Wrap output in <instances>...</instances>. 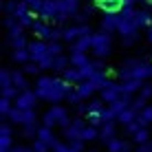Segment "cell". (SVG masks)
Wrapping results in <instances>:
<instances>
[{
  "mask_svg": "<svg viewBox=\"0 0 152 152\" xmlns=\"http://www.w3.org/2000/svg\"><path fill=\"white\" fill-rule=\"evenodd\" d=\"M119 24H121V18H119V15H106V18L102 20V24H99V29L106 31V33H113V31L119 29Z\"/></svg>",
  "mask_w": 152,
  "mask_h": 152,
  "instance_id": "30bf717a",
  "label": "cell"
},
{
  "mask_svg": "<svg viewBox=\"0 0 152 152\" xmlns=\"http://www.w3.org/2000/svg\"><path fill=\"white\" fill-rule=\"evenodd\" d=\"M97 137H99V128H95V126H91V124H88L86 128H84V132H82V141H93Z\"/></svg>",
  "mask_w": 152,
  "mask_h": 152,
  "instance_id": "44dd1931",
  "label": "cell"
},
{
  "mask_svg": "<svg viewBox=\"0 0 152 152\" xmlns=\"http://www.w3.org/2000/svg\"><path fill=\"white\" fill-rule=\"evenodd\" d=\"M73 119L69 117V110H66L64 106H60V104H55V106H51L49 110L44 113V117H42V124L46 126V128H55V126H62V128H69Z\"/></svg>",
  "mask_w": 152,
  "mask_h": 152,
  "instance_id": "6da1fadb",
  "label": "cell"
},
{
  "mask_svg": "<svg viewBox=\"0 0 152 152\" xmlns=\"http://www.w3.org/2000/svg\"><path fill=\"white\" fill-rule=\"evenodd\" d=\"M148 40L152 42V29H148Z\"/></svg>",
  "mask_w": 152,
  "mask_h": 152,
  "instance_id": "d6a6232c",
  "label": "cell"
},
{
  "mask_svg": "<svg viewBox=\"0 0 152 152\" xmlns=\"http://www.w3.org/2000/svg\"><path fill=\"white\" fill-rule=\"evenodd\" d=\"M91 64V60H88L86 53H71V66H75V69H82V66Z\"/></svg>",
  "mask_w": 152,
  "mask_h": 152,
  "instance_id": "ac0fdd59",
  "label": "cell"
},
{
  "mask_svg": "<svg viewBox=\"0 0 152 152\" xmlns=\"http://www.w3.org/2000/svg\"><path fill=\"white\" fill-rule=\"evenodd\" d=\"M71 49H73V53H88V51H93V33L91 35H82Z\"/></svg>",
  "mask_w": 152,
  "mask_h": 152,
  "instance_id": "9c48e42d",
  "label": "cell"
},
{
  "mask_svg": "<svg viewBox=\"0 0 152 152\" xmlns=\"http://www.w3.org/2000/svg\"><path fill=\"white\" fill-rule=\"evenodd\" d=\"M110 44H113L110 33H106V31L93 33V53H95L97 60H104V57L110 55Z\"/></svg>",
  "mask_w": 152,
  "mask_h": 152,
  "instance_id": "7a4b0ae2",
  "label": "cell"
},
{
  "mask_svg": "<svg viewBox=\"0 0 152 152\" xmlns=\"http://www.w3.org/2000/svg\"><path fill=\"white\" fill-rule=\"evenodd\" d=\"M38 95H35V91H22L18 97H15L13 106L20 108V110H35V106H38Z\"/></svg>",
  "mask_w": 152,
  "mask_h": 152,
  "instance_id": "277c9868",
  "label": "cell"
},
{
  "mask_svg": "<svg viewBox=\"0 0 152 152\" xmlns=\"http://www.w3.org/2000/svg\"><path fill=\"white\" fill-rule=\"evenodd\" d=\"M31 148H33V152H51V148L44 143V141H40V139H33Z\"/></svg>",
  "mask_w": 152,
  "mask_h": 152,
  "instance_id": "83f0119b",
  "label": "cell"
},
{
  "mask_svg": "<svg viewBox=\"0 0 152 152\" xmlns=\"http://www.w3.org/2000/svg\"><path fill=\"white\" fill-rule=\"evenodd\" d=\"M75 91H77V95H80L82 99H88V97L93 95V93L97 91V86H95L93 82H82V84H77Z\"/></svg>",
  "mask_w": 152,
  "mask_h": 152,
  "instance_id": "4fadbf2b",
  "label": "cell"
},
{
  "mask_svg": "<svg viewBox=\"0 0 152 152\" xmlns=\"http://www.w3.org/2000/svg\"><path fill=\"white\" fill-rule=\"evenodd\" d=\"M134 2H139V0H128V4H134Z\"/></svg>",
  "mask_w": 152,
  "mask_h": 152,
  "instance_id": "836d02e7",
  "label": "cell"
},
{
  "mask_svg": "<svg viewBox=\"0 0 152 152\" xmlns=\"http://www.w3.org/2000/svg\"><path fill=\"white\" fill-rule=\"evenodd\" d=\"M86 121H84L82 117H75L71 121L69 128H64V137L69 139V141H75V139H82V132H84V128H86Z\"/></svg>",
  "mask_w": 152,
  "mask_h": 152,
  "instance_id": "8992f818",
  "label": "cell"
},
{
  "mask_svg": "<svg viewBox=\"0 0 152 152\" xmlns=\"http://www.w3.org/2000/svg\"><path fill=\"white\" fill-rule=\"evenodd\" d=\"M143 86H145V82H141V80H128V82H121V88H124L126 95H132V93L141 91Z\"/></svg>",
  "mask_w": 152,
  "mask_h": 152,
  "instance_id": "9a60e30c",
  "label": "cell"
},
{
  "mask_svg": "<svg viewBox=\"0 0 152 152\" xmlns=\"http://www.w3.org/2000/svg\"><path fill=\"white\" fill-rule=\"evenodd\" d=\"M55 152H77V150H73L69 143H57L55 145Z\"/></svg>",
  "mask_w": 152,
  "mask_h": 152,
  "instance_id": "f546056e",
  "label": "cell"
},
{
  "mask_svg": "<svg viewBox=\"0 0 152 152\" xmlns=\"http://www.w3.org/2000/svg\"><path fill=\"white\" fill-rule=\"evenodd\" d=\"M11 80H13V86L18 88L20 93H22V91H29V82H27V75H24L22 71L13 69V71H11Z\"/></svg>",
  "mask_w": 152,
  "mask_h": 152,
  "instance_id": "8fae6325",
  "label": "cell"
},
{
  "mask_svg": "<svg viewBox=\"0 0 152 152\" xmlns=\"http://www.w3.org/2000/svg\"><path fill=\"white\" fill-rule=\"evenodd\" d=\"M11 110H13V102H11V99H7V97H2V102H0V113L7 117Z\"/></svg>",
  "mask_w": 152,
  "mask_h": 152,
  "instance_id": "484cf974",
  "label": "cell"
},
{
  "mask_svg": "<svg viewBox=\"0 0 152 152\" xmlns=\"http://www.w3.org/2000/svg\"><path fill=\"white\" fill-rule=\"evenodd\" d=\"M137 152H152V141H148V143H143V145H139Z\"/></svg>",
  "mask_w": 152,
  "mask_h": 152,
  "instance_id": "4dcf8cb0",
  "label": "cell"
},
{
  "mask_svg": "<svg viewBox=\"0 0 152 152\" xmlns=\"http://www.w3.org/2000/svg\"><path fill=\"white\" fill-rule=\"evenodd\" d=\"M40 64H38V62H27V64H24L22 66V73H24V75H40Z\"/></svg>",
  "mask_w": 152,
  "mask_h": 152,
  "instance_id": "7402d4cb",
  "label": "cell"
},
{
  "mask_svg": "<svg viewBox=\"0 0 152 152\" xmlns=\"http://www.w3.org/2000/svg\"><path fill=\"white\" fill-rule=\"evenodd\" d=\"M99 139L106 141V143L110 139H115V121H106L102 128H99Z\"/></svg>",
  "mask_w": 152,
  "mask_h": 152,
  "instance_id": "2e32d148",
  "label": "cell"
},
{
  "mask_svg": "<svg viewBox=\"0 0 152 152\" xmlns=\"http://www.w3.org/2000/svg\"><path fill=\"white\" fill-rule=\"evenodd\" d=\"M27 51H29V55H31V62H38V64H40L44 57H49V42L33 40V42H29Z\"/></svg>",
  "mask_w": 152,
  "mask_h": 152,
  "instance_id": "5b68a950",
  "label": "cell"
},
{
  "mask_svg": "<svg viewBox=\"0 0 152 152\" xmlns=\"http://www.w3.org/2000/svg\"><path fill=\"white\" fill-rule=\"evenodd\" d=\"M121 18V15H119ZM139 27L134 24V20H124L121 18V24H119V29H117V33H121V38H132V35H139L137 33Z\"/></svg>",
  "mask_w": 152,
  "mask_h": 152,
  "instance_id": "ba28073f",
  "label": "cell"
},
{
  "mask_svg": "<svg viewBox=\"0 0 152 152\" xmlns=\"http://www.w3.org/2000/svg\"><path fill=\"white\" fill-rule=\"evenodd\" d=\"M38 126H24L22 128V137H27V139H38Z\"/></svg>",
  "mask_w": 152,
  "mask_h": 152,
  "instance_id": "d4e9b609",
  "label": "cell"
},
{
  "mask_svg": "<svg viewBox=\"0 0 152 152\" xmlns=\"http://www.w3.org/2000/svg\"><path fill=\"white\" fill-rule=\"evenodd\" d=\"M49 55L51 57L64 55V53H62V44H60V42H49Z\"/></svg>",
  "mask_w": 152,
  "mask_h": 152,
  "instance_id": "4316f807",
  "label": "cell"
},
{
  "mask_svg": "<svg viewBox=\"0 0 152 152\" xmlns=\"http://www.w3.org/2000/svg\"><path fill=\"white\" fill-rule=\"evenodd\" d=\"M51 152H55V150H51Z\"/></svg>",
  "mask_w": 152,
  "mask_h": 152,
  "instance_id": "d590c367",
  "label": "cell"
},
{
  "mask_svg": "<svg viewBox=\"0 0 152 152\" xmlns=\"http://www.w3.org/2000/svg\"><path fill=\"white\" fill-rule=\"evenodd\" d=\"M143 2H145V4H152V0H143Z\"/></svg>",
  "mask_w": 152,
  "mask_h": 152,
  "instance_id": "e575fe53",
  "label": "cell"
},
{
  "mask_svg": "<svg viewBox=\"0 0 152 152\" xmlns=\"http://www.w3.org/2000/svg\"><path fill=\"white\" fill-rule=\"evenodd\" d=\"M132 139H134V141H137V143H139V145H143V143H148V141H150V130H148V128H141V130H139V132H137V134H132Z\"/></svg>",
  "mask_w": 152,
  "mask_h": 152,
  "instance_id": "cb8c5ba5",
  "label": "cell"
},
{
  "mask_svg": "<svg viewBox=\"0 0 152 152\" xmlns=\"http://www.w3.org/2000/svg\"><path fill=\"white\" fill-rule=\"evenodd\" d=\"M7 119H9V124H15V126H22V110L20 108H15L13 106V110L7 115Z\"/></svg>",
  "mask_w": 152,
  "mask_h": 152,
  "instance_id": "603a6c76",
  "label": "cell"
},
{
  "mask_svg": "<svg viewBox=\"0 0 152 152\" xmlns=\"http://www.w3.org/2000/svg\"><path fill=\"white\" fill-rule=\"evenodd\" d=\"M106 148H108V152H130V143L128 141H124V139H110L106 143Z\"/></svg>",
  "mask_w": 152,
  "mask_h": 152,
  "instance_id": "7c38bea8",
  "label": "cell"
},
{
  "mask_svg": "<svg viewBox=\"0 0 152 152\" xmlns=\"http://www.w3.org/2000/svg\"><path fill=\"white\" fill-rule=\"evenodd\" d=\"M11 152H33V148H24V145H13Z\"/></svg>",
  "mask_w": 152,
  "mask_h": 152,
  "instance_id": "1f68e13d",
  "label": "cell"
},
{
  "mask_svg": "<svg viewBox=\"0 0 152 152\" xmlns=\"http://www.w3.org/2000/svg\"><path fill=\"white\" fill-rule=\"evenodd\" d=\"M11 57H13V62H18V64H27V62H31V55H29V51L27 49H18V51H13L11 53Z\"/></svg>",
  "mask_w": 152,
  "mask_h": 152,
  "instance_id": "ffe728a7",
  "label": "cell"
},
{
  "mask_svg": "<svg viewBox=\"0 0 152 152\" xmlns=\"http://www.w3.org/2000/svg\"><path fill=\"white\" fill-rule=\"evenodd\" d=\"M139 97H141V99H145V102H148V99L152 97V84H145V86L141 88V91H139Z\"/></svg>",
  "mask_w": 152,
  "mask_h": 152,
  "instance_id": "f1b7e54d",
  "label": "cell"
},
{
  "mask_svg": "<svg viewBox=\"0 0 152 152\" xmlns=\"http://www.w3.org/2000/svg\"><path fill=\"white\" fill-rule=\"evenodd\" d=\"M66 69H71V55H57L53 60V71L64 73Z\"/></svg>",
  "mask_w": 152,
  "mask_h": 152,
  "instance_id": "e0dca14e",
  "label": "cell"
},
{
  "mask_svg": "<svg viewBox=\"0 0 152 152\" xmlns=\"http://www.w3.org/2000/svg\"><path fill=\"white\" fill-rule=\"evenodd\" d=\"M137 117H139V115L134 113L132 108H128V110H124V113L117 117V121H119V124H124V126H130L132 121H137Z\"/></svg>",
  "mask_w": 152,
  "mask_h": 152,
  "instance_id": "d6986e66",
  "label": "cell"
},
{
  "mask_svg": "<svg viewBox=\"0 0 152 152\" xmlns=\"http://www.w3.org/2000/svg\"><path fill=\"white\" fill-rule=\"evenodd\" d=\"M134 24L141 29V27H148L152 29V13L150 11H137L134 13Z\"/></svg>",
  "mask_w": 152,
  "mask_h": 152,
  "instance_id": "5bb4252c",
  "label": "cell"
},
{
  "mask_svg": "<svg viewBox=\"0 0 152 152\" xmlns=\"http://www.w3.org/2000/svg\"><path fill=\"white\" fill-rule=\"evenodd\" d=\"M95 7L106 15H119L126 7H132V4H128V0H95Z\"/></svg>",
  "mask_w": 152,
  "mask_h": 152,
  "instance_id": "3957f363",
  "label": "cell"
},
{
  "mask_svg": "<svg viewBox=\"0 0 152 152\" xmlns=\"http://www.w3.org/2000/svg\"><path fill=\"white\" fill-rule=\"evenodd\" d=\"M38 139H40V141H44V143L49 145L51 150H55V145L60 143V141L55 139V134H53V128H46V126H40V130H38Z\"/></svg>",
  "mask_w": 152,
  "mask_h": 152,
  "instance_id": "52a82bcc",
  "label": "cell"
}]
</instances>
